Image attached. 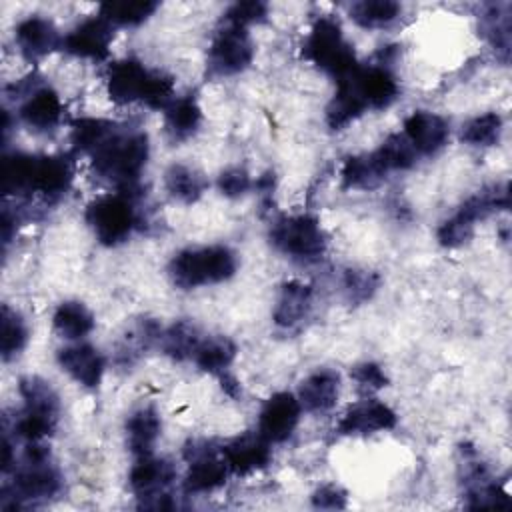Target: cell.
<instances>
[{
    "mask_svg": "<svg viewBox=\"0 0 512 512\" xmlns=\"http://www.w3.org/2000/svg\"><path fill=\"white\" fill-rule=\"evenodd\" d=\"M106 94L114 104L144 102L148 108L166 110L174 96V82L162 72L148 70L134 58H124L108 68Z\"/></svg>",
    "mask_w": 512,
    "mask_h": 512,
    "instance_id": "1",
    "label": "cell"
},
{
    "mask_svg": "<svg viewBox=\"0 0 512 512\" xmlns=\"http://www.w3.org/2000/svg\"><path fill=\"white\" fill-rule=\"evenodd\" d=\"M150 154L148 136L142 130L126 132L118 126V130L100 146L96 148L92 156V168L94 172L114 182L120 192H126L132 196V190L138 182V176L142 174Z\"/></svg>",
    "mask_w": 512,
    "mask_h": 512,
    "instance_id": "2",
    "label": "cell"
},
{
    "mask_svg": "<svg viewBox=\"0 0 512 512\" xmlns=\"http://www.w3.org/2000/svg\"><path fill=\"white\" fill-rule=\"evenodd\" d=\"M238 258L228 246L186 248L174 254L168 264V274L174 286L192 290L206 284H218L234 276Z\"/></svg>",
    "mask_w": 512,
    "mask_h": 512,
    "instance_id": "3",
    "label": "cell"
},
{
    "mask_svg": "<svg viewBox=\"0 0 512 512\" xmlns=\"http://www.w3.org/2000/svg\"><path fill=\"white\" fill-rule=\"evenodd\" d=\"M62 486L60 472L50 464V452L40 442H28L24 450V464L14 470V480L4 486L2 500L12 498L10 508L26 502H42L58 494Z\"/></svg>",
    "mask_w": 512,
    "mask_h": 512,
    "instance_id": "4",
    "label": "cell"
},
{
    "mask_svg": "<svg viewBox=\"0 0 512 512\" xmlns=\"http://www.w3.org/2000/svg\"><path fill=\"white\" fill-rule=\"evenodd\" d=\"M304 56L336 80L348 76L358 66L354 48L346 42L340 24L332 18L316 20L304 42Z\"/></svg>",
    "mask_w": 512,
    "mask_h": 512,
    "instance_id": "5",
    "label": "cell"
},
{
    "mask_svg": "<svg viewBox=\"0 0 512 512\" xmlns=\"http://www.w3.org/2000/svg\"><path fill=\"white\" fill-rule=\"evenodd\" d=\"M270 242L278 252L300 262L320 260L328 244L318 218L310 214L278 218L270 228Z\"/></svg>",
    "mask_w": 512,
    "mask_h": 512,
    "instance_id": "6",
    "label": "cell"
},
{
    "mask_svg": "<svg viewBox=\"0 0 512 512\" xmlns=\"http://www.w3.org/2000/svg\"><path fill=\"white\" fill-rule=\"evenodd\" d=\"M84 218L100 244L118 246L130 238L136 226L132 196L126 192L102 194L86 206Z\"/></svg>",
    "mask_w": 512,
    "mask_h": 512,
    "instance_id": "7",
    "label": "cell"
},
{
    "mask_svg": "<svg viewBox=\"0 0 512 512\" xmlns=\"http://www.w3.org/2000/svg\"><path fill=\"white\" fill-rule=\"evenodd\" d=\"M338 82L354 94L364 110L388 108L400 92L396 76L384 64L356 66L348 76L340 78Z\"/></svg>",
    "mask_w": 512,
    "mask_h": 512,
    "instance_id": "8",
    "label": "cell"
},
{
    "mask_svg": "<svg viewBox=\"0 0 512 512\" xmlns=\"http://www.w3.org/2000/svg\"><path fill=\"white\" fill-rule=\"evenodd\" d=\"M254 46L246 28L226 26L208 48V70L212 76H234L250 66Z\"/></svg>",
    "mask_w": 512,
    "mask_h": 512,
    "instance_id": "9",
    "label": "cell"
},
{
    "mask_svg": "<svg viewBox=\"0 0 512 512\" xmlns=\"http://www.w3.org/2000/svg\"><path fill=\"white\" fill-rule=\"evenodd\" d=\"M184 458L188 460V474L184 478V490L188 494L212 492L220 488L230 474L224 456H218L208 442H192L184 450Z\"/></svg>",
    "mask_w": 512,
    "mask_h": 512,
    "instance_id": "10",
    "label": "cell"
},
{
    "mask_svg": "<svg viewBox=\"0 0 512 512\" xmlns=\"http://www.w3.org/2000/svg\"><path fill=\"white\" fill-rule=\"evenodd\" d=\"M114 38V26L108 24L100 14L90 16L76 24L62 40V48L84 60H104L110 54V44Z\"/></svg>",
    "mask_w": 512,
    "mask_h": 512,
    "instance_id": "11",
    "label": "cell"
},
{
    "mask_svg": "<svg viewBox=\"0 0 512 512\" xmlns=\"http://www.w3.org/2000/svg\"><path fill=\"white\" fill-rule=\"evenodd\" d=\"M302 406L298 398L290 392H276L272 394L258 416V432L270 442H284L292 436L294 428L298 426Z\"/></svg>",
    "mask_w": 512,
    "mask_h": 512,
    "instance_id": "12",
    "label": "cell"
},
{
    "mask_svg": "<svg viewBox=\"0 0 512 512\" xmlns=\"http://www.w3.org/2000/svg\"><path fill=\"white\" fill-rule=\"evenodd\" d=\"M396 426V412L374 398L360 400L352 404L340 418L336 432L342 436H358V434H374L382 430H390Z\"/></svg>",
    "mask_w": 512,
    "mask_h": 512,
    "instance_id": "13",
    "label": "cell"
},
{
    "mask_svg": "<svg viewBox=\"0 0 512 512\" xmlns=\"http://www.w3.org/2000/svg\"><path fill=\"white\" fill-rule=\"evenodd\" d=\"M62 40L64 38L54 22L44 16H28L14 28V42L20 54L30 62L46 58L54 50L62 48Z\"/></svg>",
    "mask_w": 512,
    "mask_h": 512,
    "instance_id": "14",
    "label": "cell"
},
{
    "mask_svg": "<svg viewBox=\"0 0 512 512\" xmlns=\"http://www.w3.org/2000/svg\"><path fill=\"white\" fill-rule=\"evenodd\" d=\"M222 456L230 472L246 476L266 468L272 460L270 442L260 432H246L224 444Z\"/></svg>",
    "mask_w": 512,
    "mask_h": 512,
    "instance_id": "15",
    "label": "cell"
},
{
    "mask_svg": "<svg viewBox=\"0 0 512 512\" xmlns=\"http://www.w3.org/2000/svg\"><path fill=\"white\" fill-rule=\"evenodd\" d=\"M60 96L44 84H38L28 96L22 98L18 116L34 132H50L62 120Z\"/></svg>",
    "mask_w": 512,
    "mask_h": 512,
    "instance_id": "16",
    "label": "cell"
},
{
    "mask_svg": "<svg viewBox=\"0 0 512 512\" xmlns=\"http://www.w3.org/2000/svg\"><path fill=\"white\" fill-rule=\"evenodd\" d=\"M404 136L416 154L430 156L448 142L450 126L442 116L434 112L416 110L404 120Z\"/></svg>",
    "mask_w": 512,
    "mask_h": 512,
    "instance_id": "17",
    "label": "cell"
},
{
    "mask_svg": "<svg viewBox=\"0 0 512 512\" xmlns=\"http://www.w3.org/2000/svg\"><path fill=\"white\" fill-rule=\"evenodd\" d=\"M60 368L84 388H96L102 382L106 360L98 348L90 344H72L58 350Z\"/></svg>",
    "mask_w": 512,
    "mask_h": 512,
    "instance_id": "18",
    "label": "cell"
},
{
    "mask_svg": "<svg viewBox=\"0 0 512 512\" xmlns=\"http://www.w3.org/2000/svg\"><path fill=\"white\" fill-rule=\"evenodd\" d=\"M74 178L72 162L64 156H34L28 194L36 192L46 198L62 196Z\"/></svg>",
    "mask_w": 512,
    "mask_h": 512,
    "instance_id": "19",
    "label": "cell"
},
{
    "mask_svg": "<svg viewBox=\"0 0 512 512\" xmlns=\"http://www.w3.org/2000/svg\"><path fill=\"white\" fill-rule=\"evenodd\" d=\"M174 478H176V470L172 462L164 458H154L152 454L138 456L128 476L132 490L140 498L164 494L166 488L174 482Z\"/></svg>",
    "mask_w": 512,
    "mask_h": 512,
    "instance_id": "20",
    "label": "cell"
},
{
    "mask_svg": "<svg viewBox=\"0 0 512 512\" xmlns=\"http://www.w3.org/2000/svg\"><path fill=\"white\" fill-rule=\"evenodd\" d=\"M340 392V376L330 368H320L302 380L298 402L308 412H326L334 408Z\"/></svg>",
    "mask_w": 512,
    "mask_h": 512,
    "instance_id": "21",
    "label": "cell"
},
{
    "mask_svg": "<svg viewBox=\"0 0 512 512\" xmlns=\"http://www.w3.org/2000/svg\"><path fill=\"white\" fill-rule=\"evenodd\" d=\"M310 304H312V288L300 280H290L280 290V296L274 308V322L282 328H292L308 316Z\"/></svg>",
    "mask_w": 512,
    "mask_h": 512,
    "instance_id": "22",
    "label": "cell"
},
{
    "mask_svg": "<svg viewBox=\"0 0 512 512\" xmlns=\"http://www.w3.org/2000/svg\"><path fill=\"white\" fill-rule=\"evenodd\" d=\"M162 420L152 406H142L134 410L126 420V438L128 448L136 456L152 454V448L160 436Z\"/></svg>",
    "mask_w": 512,
    "mask_h": 512,
    "instance_id": "23",
    "label": "cell"
},
{
    "mask_svg": "<svg viewBox=\"0 0 512 512\" xmlns=\"http://www.w3.org/2000/svg\"><path fill=\"white\" fill-rule=\"evenodd\" d=\"M202 122V110L194 96L174 98L164 110V126L172 140L190 138Z\"/></svg>",
    "mask_w": 512,
    "mask_h": 512,
    "instance_id": "24",
    "label": "cell"
},
{
    "mask_svg": "<svg viewBox=\"0 0 512 512\" xmlns=\"http://www.w3.org/2000/svg\"><path fill=\"white\" fill-rule=\"evenodd\" d=\"M52 326L66 340H82L94 330V316L86 304L78 300H66L54 310Z\"/></svg>",
    "mask_w": 512,
    "mask_h": 512,
    "instance_id": "25",
    "label": "cell"
},
{
    "mask_svg": "<svg viewBox=\"0 0 512 512\" xmlns=\"http://www.w3.org/2000/svg\"><path fill=\"white\" fill-rule=\"evenodd\" d=\"M386 172L376 162L374 154L362 156H348L340 170V180L344 188L352 190H370L382 182Z\"/></svg>",
    "mask_w": 512,
    "mask_h": 512,
    "instance_id": "26",
    "label": "cell"
},
{
    "mask_svg": "<svg viewBox=\"0 0 512 512\" xmlns=\"http://www.w3.org/2000/svg\"><path fill=\"white\" fill-rule=\"evenodd\" d=\"M164 186L178 202L194 204L204 194L208 182L198 170L186 164H172L164 174Z\"/></svg>",
    "mask_w": 512,
    "mask_h": 512,
    "instance_id": "27",
    "label": "cell"
},
{
    "mask_svg": "<svg viewBox=\"0 0 512 512\" xmlns=\"http://www.w3.org/2000/svg\"><path fill=\"white\" fill-rule=\"evenodd\" d=\"M236 358V344L226 336H210L200 340L192 360L196 366L210 374H222Z\"/></svg>",
    "mask_w": 512,
    "mask_h": 512,
    "instance_id": "28",
    "label": "cell"
},
{
    "mask_svg": "<svg viewBox=\"0 0 512 512\" xmlns=\"http://www.w3.org/2000/svg\"><path fill=\"white\" fill-rule=\"evenodd\" d=\"M18 392L24 400V410L58 418L60 402H58V394L50 386V382H46L38 376H26L20 380Z\"/></svg>",
    "mask_w": 512,
    "mask_h": 512,
    "instance_id": "29",
    "label": "cell"
},
{
    "mask_svg": "<svg viewBox=\"0 0 512 512\" xmlns=\"http://www.w3.org/2000/svg\"><path fill=\"white\" fill-rule=\"evenodd\" d=\"M200 340V332L190 320H178L166 332L160 334L162 352L172 360L192 358Z\"/></svg>",
    "mask_w": 512,
    "mask_h": 512,
    "instance_id": "30",
    "label": "cell"
},
{
    "mask_svg": "<svg viewBox=\"0 0 512 512\" xmlns=\"http://www.w3.org/2000/svg\"><path fill=\"white\" fill-rule=\"evenodd\" d=\"M400 4L392 0H360L350 6V18L360 28H384L400 16Z\"/></svg>",
    "mask_w": 512,
    "mask_h": 512,
    "instance_id": "31",
    "label": "cell"
},
{
    "mask_svg": "<svg viewBox=\"0 0 512 512\" xmlns=\"http://www.w3.org/2000/svg\"><path fill=\"white\" fill-rule=\"evenodd\" d=\"M118 130V124L104 120V118H78L72 124V146L78 152L92 154L96 148H100L114 132Z\"/></svg>",
    "mask_w": 512,
    "mask_h": 512,
    "instance_id": "32",
    "label": "cell"
},
{
    "mask_svg": "<svg viewBox=\"0 0 512 512\" xmlns=\"http://www.w3.org/2000/svg\"><path fill=\"white\" fill-rule=\"evenodd\" d=\"M372 154L386 174L392 170H408L410 166H414L418 156L404 134L388 136Z\"/></svg>",
    "mask_w": 512,
    "mask_h": 512,
    "instance_id": "33",
    "label": "cell"
},
{
    "mask_svg": "<svg viewBox=\"0 0 512 512\" xmlns=\"http://www.w3.org/2000/svg\"><path fill=\"white\" fill-rule=\"evenodd\" d=\"M158 8V2H106L100 6V16L112 26H138L146 22Z\"/></svg>",
    "mask_w": 512,
    "mask_h": 512,
    "instance_id": "34",
    "label": "cell"
},
{
    "mask_svg": "<svg viewBox=\"0 0 512 512\" xmlns=\"http://www.w3.org/2000/svg\"><path fill=\"white\" fill-rule=\"evenodd\" d=\"M2 330H0V352L4 360L18 356L28 342V326L24 318L8 304L2 306Z\"/></svg>",
    "mask_w": 512,
    "mask_h": 512,
    "instance_id": "35",
    "label": "cell"
},
{
    "mask_svg": "<svg viewBox=\"0 0 512 512\" xmlns=\"http://www.w3.org/2000/svg\"><path fill=\"white\" fill-rule=\"evenodd\" d=\"M502 132V118L496 112H486L464 124L460 138L470 146H492Z\"/></svg>",
    "mask_w": 512,
    "mask_h": 512,
    "instance_id": "36",
    "label": "cell"
},
{
    "mask_svg": "<svg viewBox=\"0 0 512 512\" xmlns=\"http://www.w3.org/2000/svg\"><path fill=\"white\" fill-rule=\"evenodd\" d=\"M488 40L506 56L510 52V4H490L482 16Z\"/></svg>",
    "mask_w": 512,
    "mask_h": 512,
    "instance_id": "37",
    "label": "cell"
},
{
    "mask_svg": "<svg viewBox=\"0 0 512 512\" xmlns=\"http://www.w3.org/2000/svg\"><path fill=\"white\" fill-rule=\"evenodd\" d=\"M54 426H56L54 416L22 410V414L18 416V420L14 424V432L18 438H22L26 442H40L54 430Z\"/></svg>",
    "mask_w": 512,
    "mask_h": 512,
    "instance_id": "38",
    "label": "cell"
},
{
    "mask_svg": "<svg viewBox=\"0 0 512 512\" xmlns=\"http://www.w3.org/2000/svg\"><path fill=\"white\" fill-rule=\"evenodd\" d=\"M380 284L378 274L370 270H346L344 272V290L350 302L368 300Z\"/></svg>",
    "mask_w": 512,
    "mask_h": 512,
    "instance_id": "39",
    "label": "cell"
},
{
    "mask_svg": "<svg viewBox=\"0 0 512 512\" xmlns=\"http://www.w3.org/2000/svg\"><path fill=\"white\" fill-rule=\"evenodd\" d=\"M474 226L472 222H468L464 216H460L458 212L454 216H450L448 220H444L438 228V242L446 248H456L466 244L472 236H474Z\"/></svg>",
    "mask_w": 512,
    "mask_h": 512,
    "instance_id": "40",
    "label": "cell"
},
{
    "mask_svg": "<svg viewBox=\"0 0 512 512\" xmlns=\"http://www.w3.org/2000/svg\"><path fill=\"white\" fill-rule=\"evenodd\" d=\"M268 16V6L258 0H248V2H236L226 10V20L230 26L246 28L250 24L264 22Z\"/></svg>",
    "mask_w": 512,
    "mask_h": 512,
    "instance_id": "41",
    "label": "cell"
},
{
    "mask_svg": "<svg viewBox=\"0 0 512 512\" xmlns=\"http://www.w3.org/2000/svg\"><path fill=\"white\" fill-rule=\"evenodd\" d=\"M218 188L224 196L228 198H238L242 194H246L252 188V180L250 174L244 168H226L220 176H218Z\"/></svg>",
    "mask_w": 512,
    "mask_h": 512,
    "instance_id": "42",
    "label": "cell"
},
{
    "mask_svg": "<svg viewBox=\"0 0 512 512\" xmlns=\"http://www.w3.org/2000/svg\"><path fill=\"white\" fill-rule=\"evenodd\" d=\"M350 376L358 384V388H362L366 392L380 390V388H384L388 384V378H386L384 370L378 364H374V362H362V364L354 366L350 370Z\"/></svg>",
    "mask_w": 512,
    "mask_h": 512,
    "instance_id": "43",
    "label": "cell"
},
{
    "mask_svg": "<svg viewBox=\"0 0 512 512\" xmlns=\"http://www.w3.org/2000/svg\"><path fill=\"white\" fill-rule=\"evenodd\" d=\"M312 504L322 510H340L346 506V492L336 484H324L314 492Z\"/></svg>",
    "mask_w": 512,
    "mask_h": 512,
    "instance_id": "44",
    "label": "cell"
},
{
    "mask_svg": "<svg viewBox=\"0 0 512 512\" xmlns=\"http://www.w3.org/2000/svg\"><path fill=\"white\" fill-rule=\"evenodd\" d=\"M220 380H222V388H224L230 396H238V394H240V384H238V380H236L232 374L222 372V374H220Z\"/></svg>",
    "mask_w": 512,
    "mask_h": 512,
    "instance_id": "45",
    "label": "cell"
}]
</instances>
